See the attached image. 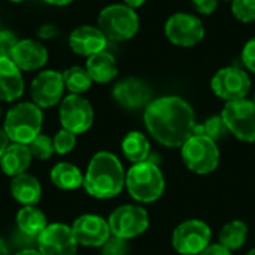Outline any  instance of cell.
Returning a JSON list of instances; mask_svg holds the SVG:
<instances>
[{
	"instance_id": "cell-41",
	"label": "cell",
	"mask_w": 255,
	"mask_h": 255,
	"mask_svg": "<svg viewBox=\"0 0 255 255\" xmlns=\"http://www.w3.org/2000/svg\"><path fill=\"white\" fill-rule=\"evenodd\" d=\"M146 0H124V4H127V6H130V7H139V6H142L143 3H145Z\"/></svg>"
},
{
	"instance_id": "cell-33",
	"label": "cell",
	"mask_w": 255,
	"mask_h": 255,
	"mask_svg": "<svg viewBox=\"0 0 255 255\" xmlns=\"http://www.w3.org/2000/svg\"><path fill=\"white\" fill-rule=\"evenodd\" d=\"M10 242H12V247L18 248L19 251H22V250H37V238H31V236L19 232L18 229L13 230V233L10 236Z\"/></svg>"
},
{
	"instance_id": "cell-9",
	"label": "cell",
	"mask_w": 255,
	"mask_h": 255,
	"mask_svg": "<svg viewBox=\"0 0 255 255\" xmlns=\"http://www.w3.org/2000/svg\"><path fill=\"white\" fill-rule=\"evenodd\" d=\"M211 87L215 96L226 102L241 100L245 99L251 90V78L244 69L227 66L214 75Z\"/></svg>"
},
{
	"instance_id": "cell-16",
	"label": "cell",
	"mask_w": 255,
	"mask_h": 255,
	"mask_svg": "<svg viewBox=\"0 0 255 255\" xmlns=\"http://www.w3.org/2000/svg\"><path fill=\"white\" fill-rule=\"evenodd\" d=\"M112 96L120 106L133 111L149 105L151 90L139 78H126L115 84Z\"/></svg>"
},
{
	"instance_id": "cell-36",
	"label": "cell",
	"mask_w": 255,
	"mask_h": 255,
	"mask_svg": "<svg viewBox=\"0 0 255 255\" xmlns=\"http://www.w3.org/2000/svg\"><path fill=\"white\" fill-rule=\"evenodd\" d=\"M193 6L203 15H211L218 6V0H191Z\"/></svg>"
},
{
	"instance_id": "cell-7",
	"label": "cell",
	"mask_w": 255,
	"mask_h": 255,
	"mask_svg": "<svg viewBox=\"0 0 255 255\" xmlns=\"http://www.w3.org/2000/svg\"><path fill=\"white\" fill-rule=\"evenodd\" d=\"M221 117L227 130L239 140L255 142V103L254 100L241 99L227 102Z\"/></svg>"
},
{
	"instance_id": "cell-17",
	"label": "cell",
	"mask_w": 255,
	"mask_h": 255,
	"mask_svg": "<svg viewBox=\"0 0 255 255\" xmlns=\"http://www.w3.org/2000/svg\"><path fill=\"white\" fill-rule=\"evenodd\" d=\"M10 60L19 70H39L48 63V49L39 40L22 39L15 45L10 54Z\"/></svg>"
},
{
	"instance_id": "cell-38",
	"label": "cell",
	"mask_w": 255,
	"mask_h": 255,
	"mask_svg": "<svg viewBox=\"0 0 255 255\" xmlns=\"http://www.w3.org/2000/svg\"><path fill=\"white\" fill-rule=\"evenodd\" d=\"M199 255H232L227 248H224L223 245H209L205 251H202Z\"/></svg>"
},
{
	"instance_id": "cell-42",
	"label": "cell",
	"mask_w": 255,
	"mask_h": 255,
	"mask_svg": "<svg viewBox=\"0 0 255 255\" xmlns=\"http://www.w3.org/2000/svg\"><path fill=\"white\" fill-rule=\"evenodd\" d=\"M0 255H9V245L0 238Z\"/></svg>"
},
{
	"instance_id": "cell-18",
	"label": "cell",
	"mask_w": 255,
	"mask_h": 255,
	"mask_svg": "<svg viewBox=\"0 0 255 255\" xmlns=\"http://www.w3.org/2000/svg\"><path fill=\"white\" fill-rule=\"evenodd\" d=\"M108 39L99 27L94 25H79L69 36L70 49L84 57H91L97 52L106 51Z\"/></svg>"
},
{
	"instance_id": "cell-34",
	"label": "cell",
	"mask_w": 255,
	"mask_h": 255,
	"mask_svg": "<svg viewBox=\"0 0 255 255\" xmlns=\"http://www.w3.org/2000/svg\"><path fill=\"white\" fill-rule=\"evenodd\" d=\"M16 43H18V39L13 31L0 28V57L10 58V54Z\"/></svg>"
},
{
	"instance_id": "cell-46",
	"label": "cell",
	"mask_w": 255,
	"mask_h": 255,
	"mask_svg": "<svg viewBox=\"0 0 255 255\" xmlns=\"http://www.w3.org/2000/svg\"><path fill=\"white\" fill-rule=\"evenodd\" d=\"M0 117H1V109H0Z\"/></svg>"
},
{
	"instance_id": "cell-15",
	"label": "cell",
	"mask_w": 255,
	"mask_h": 255,
	"mask_svg": "<svg viewBox=\"0 0 255 255\" xmlns=\"http://www.w3.org/2000/svg\"><path fill=\"white\" fill-rule=\"evenodd\" d=\"M72 232L78 245L90 248H100L111 238L108 221L99 215L91 214L76 218L72 226Z\"/></svg>"
},
{
	"instance_id": "cell-25",
	"label": "cell",
	"mask_w": 255,
	"mask_h": 255,
	"mask_svg": "<svg viewBox=\"0 0 255 255\" xmlns=\"http://www.w3.org/2000/svg\"><path fill=\"white\" fill-rule=\"evenodd\" d=\"M121 148H123L126 158L136 164V163L146 161L151 146L145 134H142L140 131H130L123 139Z\"/></svg>"
},
{
	"instance_id": "cell-8",
	"label": "cell",
	"mask_w": 255,
	"mask_h": 255,
	"mask_svg": "<svg viewBox=\"0 0 255 255\" xmlns=\"http://www.w3.org/2000/svg\"><path fill=\"white\" fill-rule=\"evenodd\" d=\"M111 235L121 239H133L142 235L149 226L148 212L134 205H124L117 208L108 220Z\"/></svg>"
},
{
	"instance_id": "cell-26",
	"label": "cell",
	"mask_w": 255,
	"mask_h": 255,
	"mask_svg": "<svg viewBox=\"0 0 255 255\" xmlns=\"http://www.w3.org/2000/svg\"><path fill=\"white\" fill-rule=\"evenodd\" d=\"M248 236V227L242 221L227 223L220 233V245L227 248L229 251H236L244 247Z\"/></svg>"
},
{
	"instance_id": "cell-6",
	"label": "cell",
	"mask_w": 255,
	"mask_h": 255,
	"mask_svg": "<svg viewBox=\"0 0 255 255\" xmlns=\"http://www.w3.org/2000/svg\"><path fill=\"white\" fill-rule=\"evenodd\" d=\"M187 167L199 175L214 172L220 163V149L217 142L200 134H193L181 149Z\"/></svg>"
},
{
	"instance_id": "cell-44",
	"label": "cell",
	"mask_w": 255,
	"mask_h": 255,
	"mask_svg": "<svg viewBox=\"0 0 255 255\" xmlns=\"http://www.w3.org/2000/svg\"><path fill=\"white\" fill-rule=\"evenodd\" d=\"M7 1H12V3H21V1H25V0H7Z\"/></svg>"
},
{
	"instance_id": "cell-19",
	"label": "cell",
	"mask_w": 255,
	"mask_h": 255,
	"mask_svg": "<svg viewBox=\"0 0 255 255\" xmlns=\"http://www.w3.org/2000/svg\"><path fill=\"white\" fill-rule=\"evenodd\" d=\"M24 93L21 70L9 57H0V100L15 102Z\"/></svg>"
},
{
	"instance_id": "cell-10",
	"label": "cell",
	"mask_w": 255,
	"mask_h": 255,
	"mask_svg": "<svg viewBox=\"0 0 255 255\" xmlns=\"http://www.w3.org/2000/svg\"><path fill=\"white\" fill-rule=\"evenodd\" d=\"M211 229L200 220H188L179 224L172 238L173 248L182 255H199L209 247Z\"/></svg>"
},
{
	"instance_id": "cell-1",
	"label": "cell",
	"mask_w": 255,
	"mask_h": 255,
	"mask_svg": "<svg viewBox=\"0 0 255 255\" xmlns=\"http://www.w3.org/2000/svg\"><path fill=\"white\" fill-rule=\"evenodd\" d=\"M143 121L151 136L164 146H182L194 133L196 118L188 102L178 96H164L149 102Z\"/></svg>"
},
{
	"instance_id": "cell-2",
	"label": "cell",
	"mask_w": 255,
	"mask_h": 255,
	"mask_svg": "<svg viewBox=\"0 0 255 255\" xmlns=\"http://www.w3.org/2000/svg\"><path fill=\"white\" fill-rule=\"evenodd\" d=\"M126 185V175L120 160L106 151L97 152L84 175L85 191L96 199H112Z\"/></svg>"
},
{
	"instance_id": "cell-24",
	"label": "cell",
	"mask_w": 255,
	"mask_h": 255,
	"mask_svg": "<svg viewBox=\"0 0 255 255\" xmlns=\"http://www.w3.org/2000/svg\"><path fill=\"white\" fill-rule=\"evenodd\" d=\"M51 181L55 187L70 191L84 185V176L81 170L72 163H57L51 169Z\"/></svg>"
},
{
	"instance_id": "cell-3",
	"label": "cell",
	"mask_w": 255,
	"mask_h": 255,
	"mask_svg": "<svg viewBox=\"0 0 255 255\" xmlns=\"http://www.w3.org/2000/svg\"><path fill=\"white\" fill-rule=\"evenodd\" d=\"M43 114L33 102H22L6 112L3 130L13 143L28 145L42 130Z\"/></svg>"
},
{
	"instance_id": "cell-28",
	"label": "cell",
	"mask_w": 255,
	"mask_h": 255,
	"mask_svg": "<svg viewBox=\"0 0 255 255\" xmlns=\"http://www.w3.org/2000/svg\"><path fill=\"white\" fill-rule=\"evenodd\" d=\"M227 133H229V130L226 127V123H224L223 117H211L202 126H196L193 134L206 136V137H209V139L217 142L220 139H224Z\"/></svg>"
},
{
	"instance_id": "cell-23",
	"label": "cell",
	"mask_w": 255,
	"mask_h": 255,
	"mask_svg": "<svg viewBox=\"0 0 255 255\" xmlns=\"http://www.w3.org/2000/svg\"><path fill=\"white\" fill-rule=\"evenodd\" d=\"M46 226L45 214L36 206H24L16 214V229L31 238H39Z\"/></svg>"
},
{
	"instance_id": "cell-11",
	"label": "cell",
	"mask_w": 255,
	"mask_h": 255,
	"mask_svg": "<svg viewBox=\"0 0 255 255\" xmlns=\"http://www.w3.org/2000/svg\"><path fill=\"white\" fill-rule=\"evenodd\" d=\"M164 33L169 42L176 46L190 48L197 45L205 36L203 22L193 13H173L164 25Z\"/></svg>"
},
{
	"instance_id": "cell-14",
	"label": "cell",
	"mask_w": 255,
	"mask_h": 255,
	"mask_svg": "<svg viewBox=\"0 0 255 255\" xmlns=\"http://www.w3.org/2000/svg\"><path fill=\"white\" fill-rule=\"evenodd\" d=\"M37 251L40 255H76L78 242L72 227L60 223L48 224L37 238Z\"/></svg>"
},
{
	"instance_id": "cell-31",
	"label": "cell",
	"mask_w": 255,
	"mask_h": 255,
	"mask_svg": "<svg viewBox=\"0 0 255 255\" xmlns=\"http://www.w3.org/2000/svg\"><path fill=\"white\" fill-rule=\"evenodd\" d=\"M232 12L241 22H254L255 0H232Z\"/></svg>"
},
{
	"instance_id": "cell-27",
	"label": "cell",
	"mask_w": 255,
	"mask_h": 255,
	"mask_svg": "<svg viewBox=\"0 0 255 255\" xmlns=\"http://www.w3.org/2000/svg\"><path fill=\"white\" fill-rule=\"evenodd\" d=\"M64 87L70 91V94H82L90 90L93 79L88 70L82 66H72L63 72Z\"/></svg>"
},
{
	"instance_id": "cell-20",
	"label": "cell",
	"mask_w": 255,
	"mask_h": 255,
	"mask_svg": "<svg viewBox=\"0 0 255 255\" xmlns=\"http://www.w3.org/2000/svg\"><path fill=\"white\" fill-rule=\"evenodd\" d=\"M31 158L33 155L28 145L10 143L0 158V167L6 176L15 178L25 173V170L31 164Z\"/></svg>"
},
{
	"instance_id": "cell-32",
	"label": "cell",
	"mask_w": 255,
	"mask_h": 255,
	"mask_svg": "<svg viewBox=\"0 0 255 255\" xmlns=\"http://www.w3.org/2000/svg\"><path fill=\"white\" fill-rule=\"evenodd\" d=\"M100 248H102V255H127L128 253L127 241L117 238L114 235H111V238Z\"/></svg>"
},
{
	"instance_id": "cell-35",
	"label": "cell",
	"mask_w": 255,
	"mask_h": 255,
	"mask_svg": "<svg viewBox=\"0 0 255 255\" xmlns=\"http://www.w3.org/2000/svg\"><path fill=\"white\" fill-rule=\"evenodd\" d=\"M242 63L248 70L255 73V36L245 43L242 49Z\"/></svg>"
},
{
	"instance_id": "cell-12",
	"label": "cell",
	"mask_w": 255,
	"mask_h": 255,
	"mask_svg": "<svg viewBox=\"0 0 255 255\" xmlns=\"http://www.w3.org/2000/svg\"><path fill=\"white\" fill-rule=\"evenodd\" d=\"M94 121L91 103L81 94H69L60 103V123L63 128L81 134L90 130Z\"/></svg>"
},
{
	"instance_id": "cell-29",
	"label": "cell",
	"mask_w": 255,
	"mask_h": 255,
	"mask_svg": "<svg viewBox=\"0 0 255 255\" xmlns=\"http://www.w3.org/2000/svg\"><path fill=\"white\" fill-rule=\"evenodd\" d=\"M28 148L31 151V155L37 160H48L55 154L52 139L43 133H40L31 143H28Z\"/></svg>"
},
{
	"instance_id": "cell-4",
	"label": "cell",
	"mask_w": 255,
	"mask_h": 255,
	"mask_svg": "<svg viewBox=\"0 0 255 255\" xmlns=\"http://www.w3.org/2000/svg\"><path fill=\"white\" fill-rule=\"evenodd\" d=\"M126 187L130 196L142 203H151L164 191V176L152 161L136 163L126 175Z\"/></svg>"
},
{
	"instance_id": "cell-21",
	"label": "cell",
	"mask_w": 255,
	"mask_h": 255,
	"mask_svg": "<svg viewBox=\"0 0 255 255\" xmlns=\"http://www.w3.org/2000/svg\"><path fill=\"white\" fill-rule=\"evenodd\" d=\"M10 193L13 199L22 206H36L42 196V187L34 176L22 173L12 178Z\"/></svg>"
},
{
	"instance_id": "cell-45",
	"label": "cell",
	"mask_w": 255,
	"mask_h": 255,
	"mask_svg": "<svg viewBox=\"0 0 255 255\" xmlns=\"http://www.w3.org/2000/svg\"><path fill=\"white\" fill-rule=\"evenodd\" d=\"M247 255H255V250H251V251H250Z\"/></svg>"
},
{
	"instance_id": "cell-30",
	"label": "cell",
	"mask_w": 255,
	"mask_h": 255,
	"mask_svg": "<svg viewBox=\"0 0 255 255\" xmlns=\"http://www.w3.org/2000/svg\"><path fill=\"white\" fill-rule=\"evenodd\" d=\"M52 142H54V149H55V154L58 155H66L69 154L75 145H76V134L66 130V128H61L60 131L55 133V136L52 137Z\"/></svg>"
},
{
	"instance_id": "cell-37",
	"label": "cell",
	"mask_w": 255,
	"mask_h": 255,
	"mask_svg": "<svg viewBox=\"0 0 255 255\" xmlns=\"http://www.w3.org/2000/svg\"><path fill=\"white\" fill-rule=\"evenodd\" d=\"M57 34H58L57 25L49 24V22L42 24V25L39 27V30H37V36H39L40 39H54Z\"/></svg>"
},
{
	"instance_id": "cell-22",
	"label": "cell",
	"mask_w": 255,
	"mask_h": 255,
	"mask_svg": "<svg viewBox=\"0 0 255 255\" xmlns=\"http://www.w3.org/2000/svg\"><path fill=\"white\" fill-rule=\"evenodd\" d=\"M85 69L88 70L93 82L106 84L111 82L118 75V64L112 54L108 51L97 52L87 58Z\"/></svg>"
},
{
	"instance_id": "cell-47",
	"label": "cell",
	"mask_w": 255,
	"mask_h": 255,
	"mask_svg": "<svg viewBox=\"0 0 255 255\" xmlns=\"http://www.w3.org/2000/svg\"><path fill=\"white\" fill-rule=\"evenodd\" d=\"M254 103H255V94H254Z\"/></svg>"
},
{
	"instance_id": "cell-5",
	"label": "cell",
	"mask_w": 255,
	"mask_h": 255,
	"mask_svg": "<svg viewBox=\"0 0 255 255\" xmlns=\"http://www.w3.org/2000/svg\"><path fill=\"white\" fill-rule=\"evenodd\" d=\"M97 27L108 40L126 42L134 37L139 31V16L133 7L124 3H115L100 10Z\"/></svg>"
},
{
	"instance_id": "cell-43",
	"label": "cell",
	"mask_w": 255,
	"mask_h": 255,
	"mask_svg": "<svg viewBox=\"0 0 255 255\" xmlns=\"http://www.w3.org/2000/svg\"><path fill=\"white\" fill-rule=\"evenodd\" d=\"M15 255H40V253L37 250H22V251H18Z\"/></svg>"
},
{
	"instance_id": "cell-13",
	"label": "cell",
	"mask_w": 255,
	"mask_h": 255,
	"mask_svg": "<svg viewBox=\"0 0 255 255\" xmlns=\"http://www.w3.org/2000/svg\"><path fill=\"white\" fill-rule=\"evenodd\" d=\"M64 90L66 87L63 73L49 69L36 75L30 87V94L34 105H37L40 109H48L63 100Z\"/></svg>"
},
{
	"instance_id": "cell-40",
	"label": "cell",
	"mask_w": 255,
	"mask_h": 255,
	"mask_svg": "<svg viewBox=\"0 0 255 255\" xmlns=\"http://www.w3.org/2000/svg\"><path fill=\"white\" fill-rule=\"evenodd\" d=\"M43 1L48 3V4H52V6H67L73 0H43Z\"/></svg>"
},
{
	"instance_id": "cell-39",
	"label": "cell",
	"mask_w": 255,
	"mask_h": 255,
	"mask_svg": "<svg viewBox=\"0 0 255 255\" xmlns=\"http://www.w3.org/2000/svg\"><path fill=\"white\" fill-rule=\"evenodd\" d=\"M7 146H9V137L4 133V130L0 128V158H1V155H3V152L6 151Z\"/></svg>"
}]
</instances>
